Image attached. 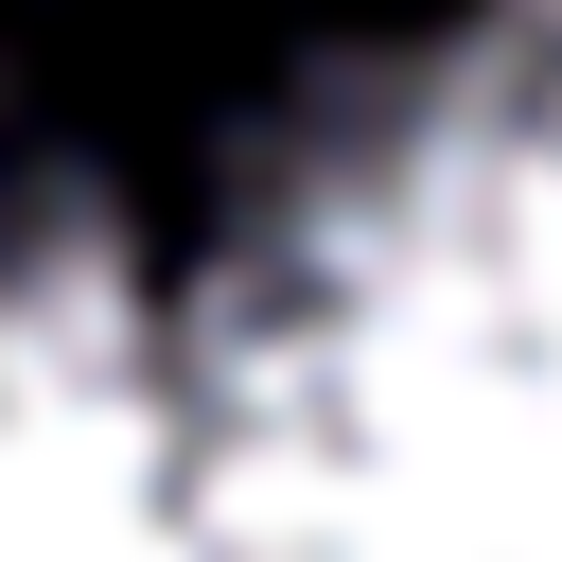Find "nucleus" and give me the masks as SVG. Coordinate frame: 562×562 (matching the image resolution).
Wrapping results in <instances>:
<instances>
[{
  "label": "nucleus",
  "mask_w": 562,
  "mask_h": 562,
  "mask_svg": "<svg viewBox=\"0 0 562 562\" xmlns=\"http://www.w3.org/2000/svg\"><path fill=\"white\" fill-rule=\"evenodd\" d=\"M176 492V281L105 193L0 211V562H140Z\"/></svg>",
  "instance_id": "obj_2"
},
{
  "label": "nucleus",
  "mask_w": 562,
  "mask_h": 562,
  "mask_svg": "<svg viewBox=\"0 0 562 562\" xmlns=\"http://www.w3.org/2000/svg\"><path fill=\"white\" fill-rule=\"evenodd\" d=\"M140 562H562V0H457L246 140Z\"/></svg>",
  "instance_id": "obj_1"
}]
</instances>
